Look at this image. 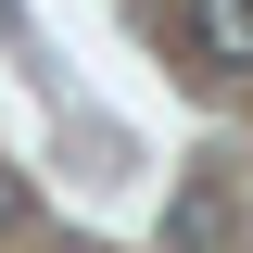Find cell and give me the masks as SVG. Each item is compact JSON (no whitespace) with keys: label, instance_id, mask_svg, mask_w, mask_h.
<instances>
[{"label":"cell","instance_id":"obj_3","mask_svg":"<svg viewBox=\"0 0 253 253\" xmlns=\"http://www.w3.org/2000/svg\"><path fill=\"white\" fill-rule=\"evenodd\" d=\"M0 228H26V177H0Z\"/></svg>","mask_w":253,"mask_h":253},{"label":"cell","instance_id":"obj_1","mask_svg":"<svg viewBox=\"0 0 253 253\" xmlns=\"http://www.w3.org/2000/svg\"><path fill=\"white\" fill-rule=\"evenodd\" d=\"M190 63L203 76H253V0H190Z\"/></svg>","mask_w":253,"mask_h":253},{"label":"cell","instance_id":"obj_2","mask_svg":"<svg viewBox=\"0 0 253 253\" xmlns=\"http://www.w3.org/2000/svg\"><path fill=\"white\" fill-rule=\"evenodd\" d=\"M165 241H177V253H215V241H228V190L203 177V190L177 203V215H165Z\"/></svg>","mask_w":253,"mask_h":253}]
</instances>
